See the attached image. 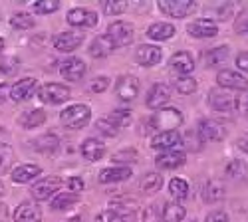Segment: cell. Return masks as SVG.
I'll use <instances>...</instances> for the list:
<instances>
[{
	"label": "cell",
	"mask_w": 248,
	"mask_h": 222,
	"mask_svg": "<svg viewBox=\"0 0 248 222\" xmlns=\"http://www.w3.org/2000/svg\"><path fill=\"white\" fill-rule=\"evenodd\" d=\"M90 119H92V111L84 104H74L60 113L62 125L68 129H84L90 123Z\"/></svg>",
	"instance_id": "6da1fadb"
},
{
	"label": "cell",
	"mask_w": 248,
	"mask_h": 222,
	"mask_svg": "<svg viewBox=\"0 0 248 222\" xmlns=\"http://www.w3.org/2000/svg\"><path fill=\"white\" fill-rule=\"evenodd\" d=\"M159 10L171 18H187L197 10L195 0H159Z\"/></svg>",
	"instance_id": "7a4b0ae2"
},
{
	"label": "cell",
	"mask_w": 248,
	"mask_h": 222,
	"mask_svg": "<svg viewBox=\"0 0 248 222\" xmlns=\"http://www.w3.org/2000/svg\"><path fill=\"white\" fill-rule=\"evenodd\" d=\"M108 36L111 38V42L115 44V48H123L129 46L135 38V28L131 22H125V20H117V22H111L108 28Z\"/></svg>",
	"instance_id": "3957f363"
},
{
	"label": "cell",
	"mask_w": 248,
	"mask_h": 222,
	"mask_svg": "<svg viewBox=\"0 0 248 222\" xmlns=\"http://www.w3.org/2000/svg\"><path fill=\"white\" fill-rule=\"evenodd\" d=\"M70 88L64 84H46L38 89V99L44 104L50 105H58V104H64L70 99Z\"/></svg>",
	"instance_id": "277c9868"
},
{
	"label": "cell",
	"mask_w": 248,
	"mask_h": 222,
	"mask_svg": "<svg viewBox=\"0 0 248 222\" xmlns=\"http://www.w3.org/2000/svg\"><path fill=\"white\" fill-rule=\"evenodd\" d=\"M151 125L155 127H163V131H175V127H179L183 123V113L177 107H167V109H159L151 121Z\"/></svg>",
	"instance_id": "5b68a950"
},
{
	"label": "cell",
	"mask_w": 248,
	"mask_h": 222,
	"mask_svg": "<svg viewBox=\"0 0 248 222\" xmlns=\"http://www.w3.org/2000/svg\"><path fill=\"white\" fill-rule=\"evenodd\" d=\"M115 95L121 102H133L139 95V79L135 75H121L115 84Z\"/></svg>",
	"instance_id": "8992f818"
},
{
	"label": "cell",
	"mask_w": 248,
	"mask_h": 222,
	"mask_svg": "<svg viewBox=\"0 0 248 222\" xmlns=\"http://www.w3.org/2000/svg\"><path fill=\"white\" fill-rule=\"evenodd\" d=\"M86 40L84 32H62L54 38V48L58 52H74L78 50Z\"/></svg>",
	"instance_id": "52a82bcc"
},
{
	"label": "cell",
	"mask_w": 248,
	"mask_h": 222,
	"mask_svg": "<svg viewBox=\"0 0 248 222\" xmlns=\"http://www.w3.org/2000/svg\"><path fill=\"white\" fill-rule=\"evenodd\" d=\"M197 133H199L202 143H206V141H220L226 135L224 127L215 119H201L199 127H197Z\"/></svg>",
	"instance_id": "ba28073f"
},
{
	"label": "cell",
	"mask_w": 248,
	"mask_h": 222,
	"mask_svg": "<svg viewBox=\"0 0 248 222\" xmlns=\"http://www.w3.org/2000/svg\"><path fill=\"white\" fill-rule=\"evenodd\" d=\"M60 187H62V178L60 177L42 178L32 187V196L36 200H48L52 194H56V191H60Z\"/></svg>",
	"instance_id": "9c48e42d"
},
{
	"label": "cell",
	"mask_w": 248,
	"mask_h": 222,
	"mask_svg": "<svg viewBox=\"0 0 248 222\" xmlns=\"http://www.w3.org/2000/svg\"><path fill=\"white\" fill-rule=\"evenodd\" d=\"M217 82L224 89H238V91H242V89L248 88V79H244V75H240L234 70H220L218 75H217Z\"/></svg>",
	"instance_id": "30bf717a"
},
{
	"label": "cell",
	"mask_w": 248,
	"mask_h": 222,
	"mask_svg": "<svg viewBox=\"0 0 248 222\" xmlns=\"http://www.w3.org/2000/svg\"><path fill=\"white\" fill-rule=\"evenodd\" d=\"M209 105L215 111L231 113V111H234V95H231L229 91H224V89H213L209 93Z\"/></svg>",
	"instance_id": "8fae6325"
},
{
	"label": "cell",
	"mask_w": 248,
	"mask_h": 222,
	"mask_svg": "<svg viewBox=\"0 0 248 222\" xmlns=\"http://www.w3.org/2000/svg\"><path fill=\"white\" fill-rule=\"evenodd\" d=\"M161 58H163L161 48H157V46H153V44H141V46L135 50L137 64H139V66H145V68H151V66L159 64Z\"/></svg>",
	"instance_id": "7c38bea8"
},
{
	"label": "cell",
	"mask_w": 248,
	"mask_h": 222,
	"mask_svg": "<svg viewBox=\"0 0 248 222\" xmlns=\"http://www.w3.org/2000/svg\"><path fill=\"white\" fill-rule=\"evenodd\" d=\"M68 24L79 28H93L97 26V14L88 8H72L68 12Z\"/></svg>",
	"instance_id": "4fadbf2b"
},
{
	"label": "cell",
	"mask_w": 248,
	"mask_h": 222,
	"mask_svg": "<svg viewBox=\"0 0 248 222\" xmlns=\"http://www.w3.org/2000/svg\"><path fill=\"white\" fill-rule=\"evenodd\" d=\"M171 93H173V91H171L169 86L155 84V86L149 89L147 97H145V104H147L149 109H161V107L171 99Z\"/></svg>",
	"instance_id": "5bb4252c"
},
{
	"label": "cell",
	"mask_w": 248,
	"mask_h": 222,
	"mask_svg": "<svg viewBox=\"0 0 248 222\" xmlns=\"http://www.w3.org/2000/svg\"><path fill=\"white\" fill-rule=\"evenodd\" d=\"M187 32L193 38H215L218 34V26L209 18H199L187 26Z\"/></svg>",
	"instance_id": "9a60e30c"
},
{
	"label": "cell",
	"mask_w": 248,
	"mask_h": 222,
	"mask_svg": "<svg viewBox=\"0 0 248 222\" xmlns=\"http://www.w3.org/2000/svg\"><path fill=\"white\" fill-rule=\"evenodd\" d=\"M36 91V79L34 77H22L10 88V99L12 102H26Z\"/></svg>",
	"instance_id": "2e32d148"
},
{
	"label": "cell",
	"mask_w": 248,
	"mask_h": 222,
	"mask_svg": "<svg viewBox=\"0 0 248 222\" xmlns=\"http://www.w3.org/2000/svg\"><path fill=\"white\" fill-rule=\"evenodd\" d=\"M187 161V155L179 149H173V151H163L155 157V165L159 169H179L185 165Z\"/></svg>",
	"instance_id": "e0dca14e"
},
{
	"label": "cell",
	"mask_w": 248,
	"mask_h": 222,
	"mask_svg": "<svg viewBox=\"0 0 248 222\" xmlns=\"http://www.w3.org/2000/svg\"><path fill=\"white\" fill-rule=\"evenodd\" d=\"M181 145V135L175 131H161L151 139V147L159 151H173Z\"/></svg>",
	"instance_id": "ac0fdd59"
},
{
	"label": "cell",
	"mask_w": 248,
	"mask_h": 222,
	"mask_svg": "<svg viewBox=\"0 0 248 222\" xmlns=\"http://www.w3.org/2000/svg\"><path fill=\"white\" fill-rule=\"evenodd\" d=\"M86 64L81 62L79 58H70L66 59V62H62L60 66V74L64 75L66 79H70V82H78V79H81L86 75Z\"/></svg>",
	"instance_id": "d6986e66"
},
{
	"label": "cell",
	"mask_w": 248,
	"mask_h": 222,
	"mask_svg": "<svg viewBox=\"0 0 248 222\" xmlns=\"http://www.w3.org/2000/svg\"><path fill=\"white\" fill-rule=\"evenodd\" d=\"M169 66H171L173 72H177L181 75H189L195 70V59L189 52H177V54L171 56Z\"/></svg>",
	"instance_id": "ffe728a7"
},
{
	"label": "cell",
	"mask_w": 248,
	"mask_h": 222,
	"mask_svg": "<svg viewBox=\"0 0 248 222\" xmlns=\"http://www.w3.org/2000/svg\"><path fill=\"white\" fill-rule=\"evenodd\" d=\"M79 151H81V155H84V159L95 163V161H101L103 155H106V145H103L101 141L90 137V139H86L84 143H81V149Z\"/></svg>",
	"instance_id": "44dd1931"
},
{
	"label": "cell",
	"mask_w": 248,
	"mask_h": 222,
	"mask_svg": "<svg viewBox=\"0 0 248 222\" xmlns=\"http://www.w3.org/2000/svg\"><path fill=\"white\" fill-rule=\"evenodd\" d=\"M88 50H90L92 58H106V56H109L115 50V44L111 42V38L108 34H101V36H97L93 42L90 44Z\"/></svg>",
	"instance_id": "7402d4cb"
},
{
	"label": "cell",
	"mask_w": 248,
	"mask_h": 222,
	"mask_svg": "<svg viewBox=\"0 0 248 222\" xmlns=\"http://www.w3.org/2000/svg\"><path fill=\"white\" fill-rule=\"evenodd\" d=\"M129 167H108L99 173V183H121V180L131 178Z\"/></svg>",
	"instance_id": "603a6c76"
},
{
	"label": "cell",
	"mask_w": 248,
	"mask_h": 222,
	"mask_svg": "<svg viewBox=\"0 0 248 222\" xmlns=\"http://www.w3.org/2000/svg\"><path fill=\"white\" fill-rule=\"evenodd\" d=\"M42 212L34 203H22L14 212V222H40Z\"/></svg>",
	"instance_id": "cb8c5ba5"
},
{
	"label": "cell",
	"mask_w": 248,
	"mask_h": 222,
	"mask_svg": "<svg viewBox=\"0 0 248 222\" xmlns=\"http://www.w3.org/2000/svg\"><path fill=\"white\" fill-rule=\"evenodd\" d=\"M229 54H231V48H229V46L211 48L209 52L204 54V66H206V68H217V66L224 64L226 59H229Z\"/></svg>",
	"instance_id": "d4e9b609"
},
{
	"label": "cell",
	"mask_w": 248,
	"mask_h": 222,
	"mask_svg": "<svg viewBox=\"0 0 248 222\" xmlns=\"http://www.w3.org/2000/svg\"><path fill=\"white\" fill-rule=\"evenodd\" d=\"M42 175V169L38 165H18L12 171V180L14 183H30L32 178Z\"/></svg>",
	"instance_id": "484cf974"
},
{
	"label": "cell",
	"mask_w": 248,
	"mask_h": 222,
	"mask_svg": "<svg viewBox=\"0 0 248 222\" xmlns=\"http://www.w3.org/2000/svg\"><path fill=\"white\" fill-rule=\"evenodd\" d=\"M175 26L173 24H167V22H155L147 28V36L151 40H157V42H161V40H169L175 36Z\"/></svg>",
	"instance_id": "4316f807"
},
{
	"label": "cell",
	"mask_w": 248,
	"mask_h": 222,
	"mask_svg": "<svg viewBox=\"0 0 248 222\" xmlns=\"http://www.w3.org/2000/svg\"><path fill=\"white\" fill-rule=\"evenodd\" d=\"M187 214L183 205L179 203H167L163 207V212H161V222H181Z\"/></svg>",
	"instance_id": "83f0119b"
},
{
	"label": "cell",
	"mask_w": 248,
	"mask_h": 222,
	"mask_svg": "<svg viewBox=\"0 0 248 222\" xmlns=\"http://www.w3.org/2000/svg\"><path fill=\"white\" fill-rule=\"evenodd\" d=\"M44 121H46V111L44 109H30L20 117V125H22L24 129H34V127L42 125Z\"/></svg>",
	"instance_id": "f1b7e54d"
},
{
	"label": "cell",
	"mask_w": 248,
	"mask_h": 222,
	"mask_svg": "<svg viewBox=\"0 0 248 222\" xmlns=\"http://www.w3.org/2000/svg\"><path fill=\"white\" fill-rule=\"evenodd\" d=\"M32 147L36 151H40V153H52V151H56L60 147V139L56 135H52V133H46L42 137L34 139L32 141Z\"/></svg>",
	"instance_id": "f546056e"
},
{
	"label": "cell",
	"mask_w": 248,
	"mask_h": 222,
	"mask_svg": "<svg viewBox=\"0 0 248 222\" xmlns=\"http://www.w3.org/2000/svg\"><path fill=\"white\" fill-rule=\"evenodd\" d=\"M224 196V187L220 180H209V183L204 185V191H202V198L204 203H218V200Z\"/></svg>",
	"instance_id": "4dcf8cb0"
},
{
	"label": "cell",
	"mask_w": 248,
	"mask_h": 222,
	"mask_svg": "<svg viewBox=\"0 0 248 222\" xmlns=\"http://www.w3.org/2000/svg\"><path fill=\"white\" fill-rule=\"evenodd\" d=\"M109 210H115L119 214H135L137 210V200L133 198H127V196H121V198H115L109 203Z\"/></svg>",
	"instance_id": "1f68e13d"
},
{
	"label": "cell",
	"mask_w": 248,
	"mask_h": 222,
	"mask_svg": "<svg viewBox=\"0 0 248 222\" xmlns=\"http://www.w3.org/2000/svg\"><path fill=\"white\" fill-rule=\"evenodd\" d=\"M78 200H79V194L76 192H62L52 200V210H68L74 205H78Z\"/></svg>",
	"instance_id": "d6a6232c"
},
{
	"label": "cell",
	"mask_w": 248,
	"mask_h": 222,
	"mask_svg": "<svg viewBox=\"0 0 248 222\" xmlns=\"http://www.w3.org/2000/svg\"><path fill=\"white\" fill-rule=\"evenodd\" d=\"M161 185H163V177L159 173H147L145 177L141 178V189L145 191L147 194L157 192L161 189Z\"/></svg>",
	"instance_id": "836d02e7"
},
{
	"label": "cell",
	"mask_w": 248,
	"mask_h": 222,
	"mask_svg": "<svg viewBox=\"0 0 248 222\" xmlns=\"http://www.w3.org/2000/svg\"><path fill=\"white\" fill-rule=\"evenodd\" d=\"M95 222H135V214H119L108 208L95 216Z\"/></svg>",
	"instance_id": "e575fe53"
},
{
	"label": "cell",
	"mask_w": 248,
	"mask_h": 222,
	"mask_svg": "<svg viewBox=\"0 0 248 222\" xmlns=\"http://www.w3.org/2000/svg\"><path fill=\"white\" fill-rule=\"evenodd\" d=\"M175 91H179L181 95H191L197 91V79L191 75H181L175 82Z\"/></svg>",
	"instance_id": "d590c367"
},
{
	"label": "cell",
	"mask_w": 248,
	"mask_h": 222,
	"mask_svg": "<svg viewBox=\"0 0 248 222\" xmlns=\"http://www.w3.org/2000/svg\"><path fill=\"white\" fill-rule=\"evenodd\" d=\"M169 192L183 200V198H187L189 196V183L187 180H183V178H171V183H169Z\"/></svg>",
	"instance_id": "8d00e7d4"
},
{
	"label": "cell",
	"mask_w": 248,
	"mask_h": 222,
	"mask_svg": "<svg viewBox=\"0 0 248 222\" xmlns=\"http://www.w3.org/2000/svg\"><path fill=\"white\" fill-rule=\"evenodd\" d=\"M10 24L18 30H30L34 26V18L26 12H16L12 18H10Z\"/></svg>",
	"instance_id": "74e56055"
},
{
	"label": "cell",
	"mask_w": 248,
	"mask_h": 222,
	"mask_svg": "<svg viewBox=\"0 0 248 222\" xmlns=\"http://www.w3.org/2000/svg\"><path fill=\"white\" fill-rule=\"evenodd\" d=\"M244 175H246V165L242 163V161H238V159H232L229 165H226V177L229 178H244Z\"/></svg>",
	"instance_id": "f35d334b"
},
{
	"label": "cell",
	"mask_w": 248,
	"mask_h": 222,
	"mask_svg": "<svg viewBox=\"0 0 248 222\" xmlns=\"http://www.w3.org/2000/svg\"><path fill=\"white\" fill-rule=\"evenodd\" d=\"M108 119L111 121V123H115L117 127H123V125H127L129 121H131V111L129 109H115L108 115Z\"/></svg>",
	"instance_id": "ab89813d"
},
{
	"label": "cell",
	"mask_w": 248,
	"mask_h": 222,
	"mask_svg": "<svg viewBox=\"0 0 248 222\" xmlns=\"http://www.w3.org/2000/svg\"><path fill=\"white\" fill-rule=\"evenodd\" d=\"M58 8H60L58 0H40V2H34L32 4V10L38 12V14H52Z\"/></svg>",
	"instance_id": "60d3db41"
},
{
	"label": "cell",
	"mask_w": 248,
	"mask_h": 222,
	"mask_svg": "<svg viewBox=\"0 0 248 222\" xmlns=\"http://www.w3.org/2000/svg\"><path fill=\"white\" fill-rule=\"evenodd\" d=\"M95 127H97V131H99L101 135H106V137H115V135L119 133V127H117L115 123H111L108 117H106V119H97Z\"/></svg>",
	"instance_id": "b9f144b4"
},
{
	"label": "cell",
	"mask_w": 248,
	"mask_h": 222,
	"mask_svg": "<svg viewBox=\"0 0 248 222\" xmlns=\"http://www.w3.org/2000/svg\"><path fill=\"white\" fill-rule=\"evenodd\" d=\"M103 12L108 16H115V14H123L127 10V2H117V0H109V2H103Z\"/></svg>",
	"instance_id": "7bdbcfd3"
},
{
	"label": "cell",
	"mask_w": 248,
	"mask_h": 222,
	"mask_svg": "<svg viewBox=\"0 0 248 222\" xmlns=\"http://www.w3.org/2000/svg\"><path fill=\"white\" fill-rule=\"evenodd\" d=\"M12 149L8 145H0V173H6L12 165Z\"/></svg>",
	"instance_id": "ee69618b"
},
{
	"label": "cell",
	"mask_w": 248,
	"mask_h": 222,
	"mask_svg": "<svg viewBox=\"0 0 248 222\" xmlns=\"http://www.w3.org/2000/svg\"><path fill=\"white\" fill-rule=\"evenodd\" d=\"M234 32L236 34H246L248 32V8H242L234 20Z\"/></svg>",
	"instance_id": "f6af8a7d"
},
{
	"label": "cell",
	"mask_w": 248,
	"mask_h": 222,
	"mask_svg": "<svg viewBox=\"0 0 248 222\" xmlns=\"http://www.w3.org/2000/svg\"><path fill=\"white\" fill-rule=\"evenodd\" d=\"M234 109L242 115H248V88L234 95Z\"/></svg>",
	"instance_id": "bcb514c9"
},
{
	"label": "cell",
	"mask_w": 248,
	"mask_h": 222,
	"mask_svg": "<svg viewBox=\"0 0 248 222\" xmlns=\"http://www.w3.org/2000/svg\"><path fill=\"white\" fill-rule=\"evenodd\" d=\"M108 88H109V77H106V75L95 77L93 82L90 84V91L92 93H101V91H106Z\"/></svg>",
	"instance_id": "7dc6e473"
},
{
	"label": "cell",
	"mask_w": 248,
	"mask_h": 222,
	"mask_svg": "<svg viewBox=\"0 0 248 222\" xmlns=\"http://www.w3.org/2000/svg\"><path fill=\"white\" fill-rule=\"evenodd\" d=\"M113 161L115 163H135L137 161V153L133 151V149H125V151H119V153H115L113 155Z\"/></svg>",
	"instance_id": "c3c4849f"
},
{
	"label": "cell",
	"mask_w": 248,
	"mask_h": 222,
	"mask_svg": "<svg viewBox=\"0 0 248 222\" xmlns=\"http://www.w3.org/2000/svg\"><path fill=\"white\" fill-rule=\"evenodd\" d=\"M16 68H18V59L16 58H8V56L0 58V72L12 74V72H16Z\"/></svg>",
	"instance_id": "681fc988"
},
{
	"label": "cell",
	"mask_w": 248,
	"mask_h": 222,
	"mask_svg": "<svg viewBox=\"0 0 248 222\" xmlns=\"http://www.w3.org/2000/svg\"><path fill=\"white\" fill-rule=\"evenodd\" d=\"M66 187H68V192L79 194L81 191H84V180H81L79 177H70V178L66 180Z\"/></svg>",
	"instance_id": "f907efd6"
},
{
	"label": "cell",
	"mask_w": 248,
	"mask_h": 222,
	"mask_svg": "<svg viewBox=\"0 0 248 222\" xmlns=\"http://www.w3.org/2000/svg\"><path fill=\"white\" fill-rule=\"evenodd\" d=\"M159 220H161V214H159V208L155 205H151L143 210V222H159Z\"/></svg>",
	"instance_id": "816d5d0a"
},
{
	"label": "cell",
	"mask_w": 248,
	"mask_h": 222,
	"mask_svg": "<svg viewBox=\"0 0 248 222\" xmlns=\"http://www.w3.org/2000/svg\"><path fill=\"white\" fill-rule=\"evenodd\" d=\"M204 222H231V218L224 210H213V212L206 214Z\"/></svg>",
	"instance_id": "f5cc1de1"
},
{
	"label": "cell",
	"mask_w": 248,
	"mask_h": 222,
	"mask_svg": "<svg viewBox=\"0 0 248 222\" xmlns=\"http://www.w3.org/2000/svg\"><path fill=\"white\" fill-rule=\"evenodd\" d=\"M236 66H238V70L248 74V52H240L236 56Z\"/></svg>",
	"instance_id": "db71d44e"
},
{
	"label": "cell",
	"mask_w": 248,
	"mask_h": 222,
	"mask_svg": "<svg viewBox=\"0 0 248 222\" xmlns=\"http://www.w3.org/2000/svg\"><path fill=\"white\" fill-rule=\"evenodd\" d=\"M238 147H240L244 153H248V133H246V135H242V137L238 139Z\"/></svg>",
	"instance_id": "11a10c76"
},
{
	"label": "cell",
	"mask_w": 248,
	"mask_h": 222,
	"mask_svg": "<svg viewBox=\"0 0 248 222\" xmlns=\"http://www.w3.org/2000/svg\"><path fill=\"white\" fill-rule=\"evenodd\" d=\"M8 220V208L6 205H0V222H6Z\"/></svg>",
	"instance_id": "9f6ffc18"
},
{
	"label": "cell",
	"mask_w": 248,
	"mask_h": 222,
	"mask_svg": "<svg viewBox=\"0 0 248 222\" xmlns=\"http://www.w3.org/2000/svg\"><path fill=\"white\" fill-rule=\"evenodd\" d=\"M6 95H8V88H6V84H2L0 86V104L6 99Z\"/></svg>",
	"instance_id": "6f0895ef"
},
{
	"label": "cell",
	"mask_w": 248,
	"mask_h": 222,
	"mask_svg": "<svg viewBox=\"0 0 248 222\" xmlns=\"http://www.w3.org/2000/svg\"><path fill=\"white\" fill-rule=\"evenodd\" d=\"M4 194V185H2V180H0V196Z\"/></svg>",
	"instance_id": "680465c9"
},
{
	"label": "cell",
	"mask_w": 248,
	"mask_h": 222,
	"mask_svg": "<svg viewBox=\"0 0 248 222\" xmlns=\"http://www.w3.org/2000/svg\"><path fill=\"white\" fill-rule=\"evenodd\" d=\"M2 50H4V40L0 38V52H2Z\"/></svg>",
	"instance_id": "91938a15"
},
{
	"label": "cell",
	"mask_w": 248,
	"mask_h": 222,
	"mask_svg": "<svg viewBox=\"0 0 248 222\" xmlns=\"http://www.w3.org/2000/svg\"><path fill=\"white\" fill-rule=\"evenodd\" d=\"M191 222H195V220H191Z\"/></svg>",
	"instance_id": "94428289"
}]
</instances>
